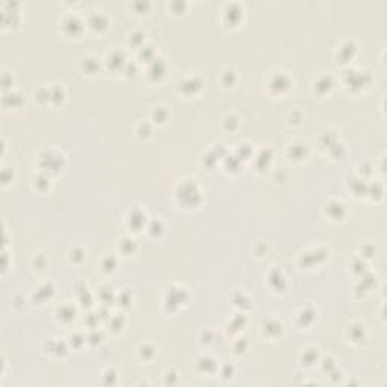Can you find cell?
I'll use <instances>...</instances> for the list:
<instances>
[{"mask_svg": "<svg viewBox=\"0 0 387 387\" xmlns=\"http://www.w3.org/2000/svg\"><path fill=\"white\" fill-rule=\"evenodd\" d=\"M97 61L98 59H96V58H93V56H87V58H84L82 59V71H85L87 74H96L97 73Z\"/></svg>", "mask_w": 387, "mask_h": 387, "instance_id": "cell-2", "label": "cell"}, {"mask_svg": "<svg viewBox=\"0 0 387 387\" xmlns=\"http://www.w3.org/2000/svg\"><path fill=\"white\" fill-rule=\"evenodd\" d=\"M201 88H203V82L197 76H189L179 82L180 94L183 93L185 96H195L197 93L201 91Z\"/></svg>", "mask_w": 387, "mask_h": 387, "instance_id": "cell-1", "label": "cell"}]
</instances>
